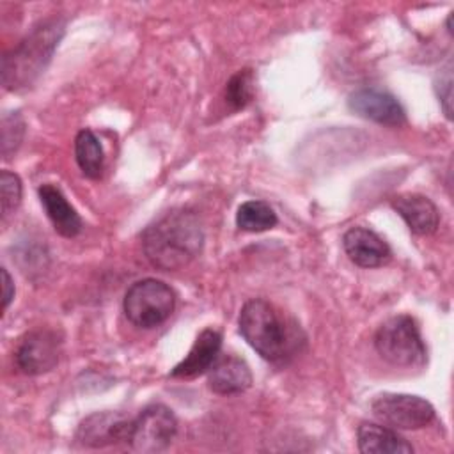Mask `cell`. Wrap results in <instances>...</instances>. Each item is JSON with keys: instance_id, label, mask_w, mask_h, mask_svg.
I'll return each mask as SVG.
<instances>
[{"instance_id": "17", "label": "cell", "mask_w": 454, "mask_h": 454, "mask_svg": "<svg viewBox=\"0 0 454 454\" xmlns=\"http://www.w3.org/2000/svg\"><path fill=\"white\" fill-rule=\"evenodd\" d=\"M74 158L83 172V176L90 179H98L103 174L105 153L98 137L90 129L78 131L74 138Z\"/></svg>"}, {"instance_id": "7", "label": "cell", "mask_w": 454, "mask_h": 454, "mask_svg": "<svg viewBox=\"0 0 454 454\" xmlns=\"http://www.w3.org/2000/svg\"><path fill=\"white\" fill-rule=\"evenodd\" d=\"M371 410L376 419L399 429H420L434 419V408L429 401L410 394H381Z\"/></svg>"}, {"instance_id": "6", "label": "cell", "mask_w": 454, "mask_h": 454, "mask_svg": "<svg viewBox=\"0 0 454 454\" xmlns=\"http://www.w3.org/2000/svg\"><path fill=\"white\" fill-rule=\"evenodd\" d=\"M177 433V419L170 408L163 404H151L131 419L129 447L135 452L154 454L165 450Z\"/></svg>"}, {"instance_id": "8", "label": "cell", "mask_w": 454, "mask_h": 454, "mask_svg": "<svg viewBox=\"0 0 454 454\" xmlns=\"http://www.w3.org/2000/svg\"><path fill=\"white\" fill-rule=\"evenodd\" d=\"M59 355L60 340L57 333L48 328H37L21 339L16 349V364L25 374H44L57 365Z\"/></svg>"}, {"instance_id": "4", "label": "cell", "mask_w": 454, "mask_h": 454, "mask_svg": "<svg viewBox=\"0 0 454 454\" xmlns=\"http://www.w3.org/2000/svg\"><path fill=\"white\" fill-rule=\"evenodd\" d=\"M378 355L395 367H420L426 362V346L415 319L408 314L388 317L374 335Z\"/></svg>"}, {"instance_id": "3", "label": "cell", "mask_w": 454, "mask_h": 454, "mask_svg": "<svg viewBox=\"0 0 454 454\" xmlns=\"http://www.w3.org/2000/svg\"><path fill=\"white\" fill-rule=\"evenodd\" d=\"M64 35V21L53 18L39 23L2 57V85L7 90L30 87L53 57Z\"/></svg>"}, {"instance_id": "21", "label": "cell", "mask_w": 454, "mask_h": 454, "mask_svg": "<svg viewBox=\"0 0 454 454\" xmlns=\"http://www.w3.org/2000/svg\"><path fill=\"white\" fill-rule=\"evenodd\" d=\"M25 135V122L21 115L9 114L2 119V154L4 158H11L12 153L20 147Z\"/></svg>"}, {"instance_id": "2", "label": "cell", "mask_w": 454, "mask_h": 454, "mask_svg": "<svg viewBox=\"0 0 454 454\" xmlns=\"http://www.w3.org/2000/svg\"><path fill=\"white\" fill-rule=\"evenodd\" d=\"M238 325L243 339L270 362L286 360L303 342L300 328L262 298L248 300L241 307Z\"/></svg>"}, {"instance_id": "20", "label": "cell", "mask_w": 454, "mask_h": 454, "mask_svg": "<svg viewBox=\"0 0 454 454\" xmlns=\"http://www.w3.org/2000/svg\"><path fill=\"white\" fill-rule=\"evenodd\" d=\"M0 202H2V220L5 222L21 202V179L11 172H0Z\"/></svg>"}, {"instance_id": "22", "label": "cell", "mask_w": 454, "mask_h": 454, "mask_svg": "<svg viewBox=\"0 0 454 454\" xmlns=\"http://www.w3.org/2000/svg\"><path fill=\"white\" fill-rule=\"evenodd\" d=\"M438 101L443 108L447 119H452V64L447 62L445 67L440 69V74L434 82Z\"/></svg>"}, {"instance_id": "18", "label": "cell", "mask_w": 454, "mask_h": 454, "mask_svg": "<svg viewBox=\"0 0 454 454\" xmlns=\"http://www.w3.org/2000/svg\"><path fill=\"white\" fill-rule=\"evenodd\" d=\"M236 225L247 232H262L277 225V215L264 200H247L238 207Z\"/></svg>"}, {"instance_id": "1", "label": "cell", "mask_w": 454, "mask_h": 454, "mask_svg": "<svg viewBox=\"0 0 454 454\" xmlns=\"http://www.w3.org/2000/svg\"><path fill=\"white\" fill-rule=\"evenodd\" d=\"M204 231L197 213L172 209L142 232V248L149 262L165 271L190 264L202 250Z\"/></svg>"}, {"instance_id": "10", "label": "cell", "mask_w": 454, "mask_h": 454, "mask_svg": "<svg viewBox=\"0 0 454 454\" xmlns=\"http://www.w3.org/2000/svg\"><path fill=\"white\" fill-rule=\"evenodd\" d=\"M131 419L115 411H98L89 415L76 431V440L87 447H105L128 442Z\"/></svg>"}, {"instance_id": "15", "label": "cell", "mask_w": 454, "mask_h": 454, "mask_svg": "<svg viewBox=\"0 0 454 454\" xmlns=\"http://www.w3.org/2000/svg\"><path fill=\"white\" fill-rule=\"evenodd\" d=\"M37 193L55 231L64 238H74L82 231V218L67 202L60 188L51 183H44L39 186Z\"/></svg>"}, {"instance_id": "9", "label": "cell", "mask_w": 454, "mask_h": 454, "mask_svg": "<svg viewBox=\"0 0 454 454\" xmlns=\"http://www.w3.org/2000/svg\"><path fill=\"white\" fill-rule=\"evenodd\" d=\"M348 106L358 117L385 126H401L406 121L401 103L390 92L380 89L355 90L348 99Z\"/></svg>"}, {"instance_id": "5", "label": "cell", "mask_w": 454, "mask_h": 454, "mask_svg": "<svg viewBox=\"0 0 454 454\" xmlns=\"http://www.w3.org/2000/svg\"><path fill=\"white\" fill-rule=\"evenodd\" d=\"M176 307L174 291L158 278H142L129 286L122 309L126 317L140 328H156L168 319Z\"/></svg>"}, {"instance_id": "14", "label": "cell", "mask_w": 454, "mask_h": 454, "mask_svg": "<svg viewBox=\"0 0 454 454\" xmlns=\"http://www.w3.org/2000/svg\"><path fill=\"white\" fill-rule=\"evenodd\" d=\"M207 385L215 394H241L252 385V372L245 360L234 355L216 358L207 371Z\"/></svg>"}, {"instance_id": "19", "label": "cell", "mask_w": 454, "mask_h": 454, "mask_svg": "<svg viewBox=\"0 0 454 454\" xmlns=\"http://www.w3.org/2000/svg\"><path fill=\"white\" fill-rule=\"evenodd\" d=\"M254 98V73L252 69L238 71L225 85V101L232 110L245 108Z\"/></svg>"}, {"instance_id": "23", "label": "cell", "mask_w": 454, "mask_h": 454, "mask_svg": "<svg viewBox=\"0 0 454 454\" xmlns=\"http://www.w3.org/2000/svg\"><path fill=\"white\" fill-rule=\"evenodd\" d=\"M14 298V284L12 278L9 275V271L5 268H2V309L5 310L11 303V300Z\"/></svg>"}, {"instance_id": "11", "label": "cell", "mask_w": 454, "mask_h": 454, "mask_svg": "<svg viewBox=\"0 0 454 454\" xmlns=\"http://www.w3.org/2000/svg\"><path fill=\"white\" fill-rule=\"evenodd\" d=\"M348 257L360 268H378L390 261V247L367 227H351L342 236Z\"/></svg>"}, {"instance_id": "13", "label": "cell", "mask_w": 454, "mask_h": 454, "mask_svg": "<svg viewBox=\"0 0 454 454\" xmlns=\"http://www.w3.org/2000/svg\"><path fill=\"white\" fill-rule=\"evenodd\" d=\"M392 207L406 222L408 229L419 236L433 234L440 223L438 207L420 193H404L392 199Z\"/></svg>"}, {"instance_id": "16", "label": "cell", "mask_w": 454, "mask_h": 454, "mask_svg": "<svg viewBox=\"0 0 454 454\" xmlns=\"http://www.w3.org/2000/svg\"><path fill=\"white\" fill-rule=\"evenodd\" d=\"M358 450L364 454H410L413 452L411 443H408L395 431L372 424L362 422L356 429Z\"/></svg>"}, {"instance_id": "12", "label": "cell", "mask_w": 454, "mask_h": 454, "mask_svg": "<svg viewBox=\"0 0 454 454\" xmlns=\"http://www.w3.org/2000/svg\"><path fill=\"white\" fill-rule=\"evenodd\" d=\"M220 348H222L220 332H216L213 328L202 330L197 335L188 355L170 371V376L179 378V380H190V378H195V376L209 371V367L218 358Z\"/></svg>"}]
</instances>
